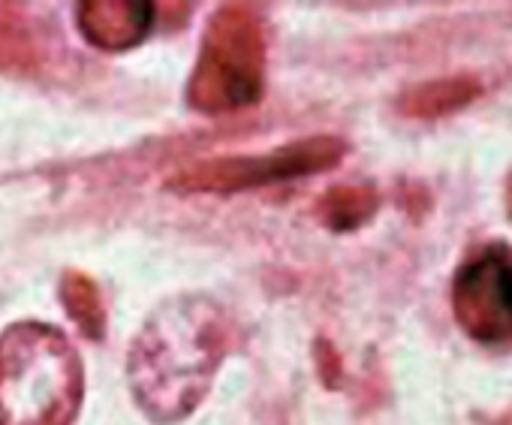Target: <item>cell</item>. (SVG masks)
<instances>
[{"label":"cell","mask_w":512,"mask_h":425,"mask_svg":"<svg viewBox=\"0 0 512 425\" xmlns=\"http://www.w3.org/2000/svg\"><path fill=\"white\" fill-rule=\"evenodd\" d=\"M232 341L226 311L208 296L166 299L127 353V383L148 419L175 425L208 395Z\"/></svg>","instance_id":"1"},{"label":"cell","mask_w":512,"mask_h":425,"mask_svg":"<svg viewBox=\"0 0 512 425\" xmlns=\"http://www.w3.org/2000/svg\"><path fill=\"white\" fill-rule=\"evenodd\" d=\"M85 395L73 341L40 320L0 335V425H73Z\"/></svg>","instance_id":"2"},{"label":"cell","mask_w":512,"mask_h":425,"mask_svg":"<svg viewBox=\"0 0 512 425\" xmlns=\"http://www.w3.org/2000/svg\"><path fill=\"white\" fill-rule=\"evenodd\" d=\"M266 28L244 4L220 7L202 34L196 67L187 82V103L202 115L247 109L263 97Z\"/></svg>","instance_id":"3"},{"label":"cell","mask_w":512,"mask_h":425,"mask_svg":"<svg viewBox=\"0 0 512 425\" xmlns=\"http://www.w3.org/2000/svg\"><path fill=\"white\" fill-rule=\"evenodd\" d=\"M341 157H344L341 139L314 136V139H299V142L281 145L266 154H253V157L205 160L199 166L178 172L169 181V187L178 193H223L226 196V193H238V190H253V187L326 172Z\"/></svg>","instance_id":"4"},{"label":"cell","mask_w":512,"mask_h":425,"mask_svg":"<svg viewBox=\"0 0 512 425\" xmlns=\"http://www.w3.org/2000/svg\"><path fill=\"white\" fill-rule=\"evenodd\" d=\"M455 317L464 332L482 344H497L512 335V254L485 248L458 269L452 284Z\"/></svg>","instance_id":"5"},{"label":"cell","mask_w":512,"mask_h":425,"mask_svg":"<svg viewBox=\"0 0 512 425\" xmlns=\"http://www.w3.org/2000/svg\"><path fill=\"white\" fill-rule=\"evenodd\" d=\"M82 37L100 52L136 49L154 25V4L145 0H85L76 7Z\"/></svg>","instance_id":"6"},{"label":"cell","mask_w":512,"mask_h":425,"mask_svg":"<svg viewBox=\"0 0 512 425\" xmlns=\"http://www.w3.org/2000/svg\"><path fill=\"white\" fill-rule=\"evenodd\" d=\"M40 64V43L19 7L0 4V70L31 73Z\"/></svg>","instance_id":"7"},{"label":"cell","mask_w":512,"mask_h":425,"mask_svg":"<svg viewBox=\"0 0 512 425\" xmlns=\"http://www.w3.org/2000/svg\"><path fill=\"white\" fill-rule=\"evenodd\" d=\"M61 302L70 314V320L79 326V332L91 341L106 338V308L100 287L82 275V272H67L61 281Z\"/></svg>","instance_id":"8"},{"label":"cell","mask_w":512,"mask_h":425,"mask_svg":"<svg viewBox=\"0 0 512 425\" xmlns=\"http://www.w3.org/2000/svg\"><path fill=\"white\" fill-rule=\"evenodd\" d=\"M374 199L371 193L365 190H353V187H338L332 193L323 196V221L332 227V230H350L356 227L362 218H368V211H371Z\"/></svg>","instance_id":"9"}]
</instances>
